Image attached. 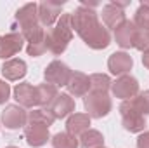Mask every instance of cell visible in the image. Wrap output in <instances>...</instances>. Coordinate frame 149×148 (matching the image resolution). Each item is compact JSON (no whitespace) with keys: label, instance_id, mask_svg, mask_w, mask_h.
Listing matches in <instances>:
<instances>
[{"label":"cell","instance_id":"cell-21","mask_svg":"<svg viewBox=\"0 0 149 148\" xmlns=\"http://www.w3.org/2000/svg\"><path fill=\"white\" fill-rule=\"evenodd\" d=\"M104 136L95 129H88L80 136V148H102Z\"/></svg>","mask_w":149,"mask_h":148},{"label":"cell","instance_id":"cell-19","mask_svg":"<svg viewBox=\"0 0 149 148\" xmlns=\"http://www.w3.org/2000/svg\"><path fill=\"white\" fill-rule=\"evenodd\" d=\"M101 16H102L104 25H106L108 28H113V30H116V28H118L125 19H127V18H125V11H123V9H120V7H116L113 2L106 4V5L102 7Z\"/></svg>","mask_w":149,"mask_h":148},{"label":"cell","instance_id":"cell-27","mask_svg":"<svg viewBox=\"0 0 149 148\" xmlns=\"http://www.w3.org/2000/svg\"><path fill=\"white\" fill-rule=\"evenodd\" d=\"M132 103H134V106L141 111L144 117L149 115V91L139 92L135 98H132Z\"/></svg>","mask_w":149,"mask_h":148},{"label":"cell","instance_id":"cell-14","mask_svg":"<svg viewBox=\"0 0 149 148\" xmlns=\"http://www.w3.org/2000/svg\"><path fill=\"white\" fill-rule=\"evenodd\" d=\"M134 66V59L130 54H127L125 51H118V52H113L108 59V68L113 75H128V72L132 70Z\"/></svg>","mask_w":149,"mask_h":148},{"label":"cell","instance_id":"cell-23","mask_svg":"<svg viewBox=\"0 0 149 148\" xmlns=\"http://www.w3.org/2000/svg\"><path fill=\"white\" fill-rule=\"evenodd\" d=\"M45 51H47V32H43V33L38 35L37 38L30 40L28 45H26V52H28V56H31V58L42 56Z\"/></svg>","mask_w":149,"mask_h":148},{"label":"cell","instance_id":"cell-32","mask_svg":"<svg viewBox=\"0 0 149 148\" xmlns=\"http://www.w3.org/2000/svg\"><path fill=\"white\" fill-rule=\"evenodd\" d=\"M141 4H142V5H146V7H149V0H142Z\"/></svg>","mask_w":149,"mask_h":148},{"label":"cell","instance_id":"cell-12","mask_svg":"<svg viewBox=\"0 0 149 148\" xmlns=\"http://www.w3.org/2000/svg\"><path fill=\"white\" fill-rule=\"evenodd\" d=\"M14 99L17 101L19 106L23 108H33L38 106V92L37 87L31 85L30 82H21L14 87Z\"/></svg>","mask_w":149,"mask_h":148},{"label":"cell","instance_id":"cell-28","mask_svg":"<svg viewBox=\"0 0 149 148\" xmlns=\"http://www.w3.org/2000/svg\"><path fill=\"white\" fill-rule=\"evenodd\" d=\"M134 47L141 52H146L149 51V30L144 32V30H139L137 32V37H135V42H134Z\"/></svg>","mask_w":149,"mask_h":148},{"label":"cell","instance_id":"cell-1","mask_svg":"<svg viewBox=\"0 0 149 148\" xmlns=\"http://www.w3.org/2000/svg\"><path fill=\"white\" fill-rule=\"evenodd\" d=\"M71 26L73 32H76L78 37L94 51H102L111 44L109 30L102 26L97 12L90 7L80 5L74 9V12H71Z\"/></svg>","mask_w":149,"mask_h":148},{"label":"cell","instance_id":"cell-6","mask_svg":"<svg viewBox=\"0 0 149 148\" xmlns=\"http://www.w3.org/2000/svg\"><path fill=\"white\" fill-rule=\"evenodd\" d=\"M71 68L59 61V59H54L52 63H49V66L45 68L43 72V77H45V82L54 85V87H66L70 78H71Z\"/></svg>","mask_w":149,"mask_h":148},{"label":"cell","instance_id":"cell-17","mask_svg":"<svg viewBox=\"0 0 149 148\" xmlns=\"http://www.w3.org/2000/svg\"><path fill=\"white\" fill-rule=\"evenodd\" d=\"M88 129H90V117L87 113H73L66 120V132L74 138L81 136Z\"/></svg>","mask_w":149,"mask_h":148},{"label":"cell","instance_id":"cell-34","mask_svg":"<svg viewBox=\"0 0 149 148\" xmlns=\"http://www.w3.org/2000/svg\"><path fill=\"white\" fill-rule=\"evenodd\" d=\"M102 148H106V147H102Z\"/></svg>","mask_w":149,"mask_h":148},{"label":"cell","instance_id":"cell-30","mask_svg":"<svg viewBox=\"0 0 149 148\" xmlns=\"http://www.w3.org/2000/svg\"><path fill=\"white\" fill-rule=\"evenodd\" d=\"M137 148H149V131H144L137 138Z\"/></svg>","mask_w":149,"mask_h":148},{"label":"cell","instance_id":"cell-26","mask_svg":"<svg viewBox=\"0 0 149 148\" xmlns=\"http://www.w3.org/2000/svg\"><path fill=\"white\" fill-rule=\"evenodd\" d=\"M134 25L137 26V30H149V7L146 5H139V9L135 11V16H134Z\"/></svg>","mask_w":149,"mask_h":148},{"label":"cell","instance_id":"cell-33","mask_svg":"<svg viewBox=\"0 0 149 148\" xmlns=\"http://www.w3.org/2000/svg\"><path fill=\"white\" fill-rule=\"evenodd\" d=\"M5 148H17V147H5Z\"/></svg>","mask_w":149,"mask_h":148},{"label":"cell","instance_id":"cell-4","mask_svg":"<svg viewBox=\"0 0 149 148\" xmlns=\"http://www.w3.org/2000/svg\"><path fill=\"white\" fill-rule=\"evenodd\" d=\"M120 115H121V124L125 131L128 132H144L146 129V117L137 110L132 103V99H127L120 105Z\"/></svg>","mask_w":149,"mask_h":148},{"label":"cell","instance_id":"cell-24","mask_svg":"<svg viewBox=\"0 0 149 148\" xmlns=\"http://www.w3.org/2000/svg\"><path fill=\"white\" fill-rule=\"evenodd\" d=\"M52 148H78L80 141L78 138H74L68 132H57L52 136Z\"/></svg>","mask_w":149,"mask_h":148},{"label":"cell","instance_id":"cell-18","mask_svg":"<svg viewBox=\"0 0 149 148\" xmlns=\"http://www.w3.org/2000/svg\"><path fill=\"white\" fill-rule=\"evenodd\" d=\"M26 73H28V66L23 59L12 58L2 65V75L5 77V80H21L24 78Z\"/></svg>","mask_w":149,"mask_h":148},{"label":"cell","instance_id":"cell-20","mask_svg":"<svg viewBox=\"0 0 149 148\" xmlns=\"http://www.w3.org/2000/svg\"><path fill=\"white\" fill-rule=\"evenodd\" d=\"M37 92H38V106L43 108V110H49L50 105L56 101V98L59 96L57 92V87L50 85V84H40L37 85Z\"/></svg>","mask_w":149,"mask_h":148},{"label":"cell","instance_id":"cell-8","mask_svg":"<svg viewBox=\"0 0 149 148\" xmlns=\"http://www.w3.org/2000/svg\"><path fill=\"white\" fill-rule=\"evenodd\" d=\"M2 124L10 131L21 129L28 124V113L19 105H7L2 111Z\"/></svg>","mask_w":149,"mask_h":148},{"label":"cell","instance_id":"cell-31","mask_svg":"<svg viewBox=\"0 0 149 148\" xmlns=\"http://www.w3.org/2000/svg\"><path fill=\"white\" fill-rule=\"evenodd\" d=\"M142 65L149 70V51H146V52L142 54Z\"/></svg>","mask_w":149,"mask_h":148},{"label":"cell","instance_id":"cell-5","mask_svg":"<svg viewBox=\"0 0 149 148\" xmlns=\"http://www.w3.org/2000/svg\"><path fill=\"white\" fill-rule=\"evenodd\" d=\"M83 106L90 118H102L106 117L113 108V101L108 92H88L83 98Z\"/></svg>","mask_w":149,"mask_h":148},{"label":"cell","instance_id":"cell-11","mask_svg":"<svg viewBox=\"0 0 149 148\" xmlns=\"http://www.w3.org/2000/svg\"><path fill=\"white\" fill-rule=\"evenodd\" d=\"M24 140L33 148H40L47 145V141L50 140L49 127L43 124H37V122H28L24 125Z\"/></svg>","mask_w":149,"mask_h":148},{"label":"cell","instance_id":"cell-29","mask_svg":"<svg viewBox=\"0 0 149 148\" xmlns=\"http://www.w3.org/2000/svg\"><path fill=\"white\" fill-rule=\"evenodd\" d=\"M10 98V85L5 80H0V105H3Z\"/></svg>","mask_w":149,"mask_h":148},{"label":"cell","instance_id":"cell-16","mask_svg":"<svg viewBox=\"0 0 149 148\" xmlns=\"http://www.w3.org/2000/svg\"><path fill=\"white\" fill-rule=\"evenodd\" d=\"M50 115L54 117V118H66V117H70V115H73L74 111V99L70 96V94H59L57 98H56V101L50 105Z\"/></svg>","mask_w":149,"mask_h":148},{"label":"cell","instance_id":"cell-3","mask_svg":"<svg viewBox=\"0 0 149 148\" xmlns=\"http://www.w3.org/2000/svg\"><path fill=\"white\" fill-rule=\"evenodd\" d=\"M17 26H19V33L23 35L24 40H33L37 38L38 35H42L45 30L43 26L40 25V19H38V4H26L23 5L16 16H14Z\"/></svg>","mask_w":149,"mask_h":148},{"label":"cell","instance_id":"cell-9","mask_svg":"<svg viewBox=\"0 0 149 148\" xmlns=\"http://www.w3.org/2000/svg\"><path fill=\"white\" fill-rule=\"evenodd\" d=\"M24 45V38L19 32H10L7 35H0V59H12Z\"/></svg>","mask_w":149,"mask_h":148},{"label":"cell","instance_id":"cell-10","mask_svg":"<svg viewBox=\"0 0 149 148\" xmlns=\"http://www.w3.org/2000/svg\"><path fill=\"white\" fill-rule=\"evenodd\" d=\"M64 2H52V0H43L38 4V19L40 25L45 28H50L59 18H61V9Z\"/></svg>","mask_w":149,"mask_h":148},{"label":"cell","instance_id":"cell-13","mask_svg":"<svg viewBox=\"0 0 149 148\" xmlns=\"http://www.w3.org/2000/svg\"><path fill=\"white\" fill-rule=\"evenodd\" d=\"M137 32H139V30H137V26L134 25V21L125 19V21L114 30V40H116V44H118L121 49H130V47H134Z\"/></svg>","mask_w":149,"mask_h":148},{"label":"cell","instance_id":"cell-15","mask_svg":"<svg viewBox=\"0 0 149 148\" xmlns=\"http://www.w3.org/2000/svg\"><path fill=\"white\" fill-rule=\"evenodd\" d=\"M68 89V94L74 96V98H85L88 94V89H90V78L81 72H73L71 78L66 85Z\"/></svg>","mask_w":149,"mask_h":148},{"label":"cell","instance_id":"cell-7","mask_svg":"<svg viewBox=\"0 0 149 148\" xmlns=\"http://www.w3.org/2000/svg\"><path fill=\"white\" fill-rule=\"evenodd\" d=\"M111 91L116 98L127 101L139 94V82L132 75H121L111 84Z\"/></svg>","mask_w":149,"mask_h":148},{"label":"cell","instance_id":"cell-2","mask_svg":"<svg viewBox=\"0 0 149 148\" xmlns=\"http://www.w3.org/2000/svg\"><path fill=\"white\" fill-rule=\"evenodd\" d=\"M73 38V26H71V12L61 14L56 26L47 32V51L56 56H61Z\"/></svg>","mask_w":149,"mask_h":148},{"label":"cell","instance_id":"cell-25","mask_svg":"<svg viewBox=\"0 0 149 148\" xmlns=\"http://www.w3.org/2000/svg\"><path fill=\"white\" fill-rule=\"evenodd\" d=\"M54 117L50 115L49 110H43V108H38V110L28 111V122H37V124H43L47 127H50L54 124Z\"/></svg>","mask_w":149,"mask_h":148},{"label":"cell","instance_id":"cell-22","mask_svg":"<svg viewBox=\"0 0 149 148\" xmlns=\"http://www.w3.org/2000/svg\"><path fill=\"white\" fill-rule=\"evenodd\" d=\"M90 91L92 92H108L111 89V78L106 73H92L90 77Z\"/></svg>","mask_w":149,"mask_h":148}]
</instances>
